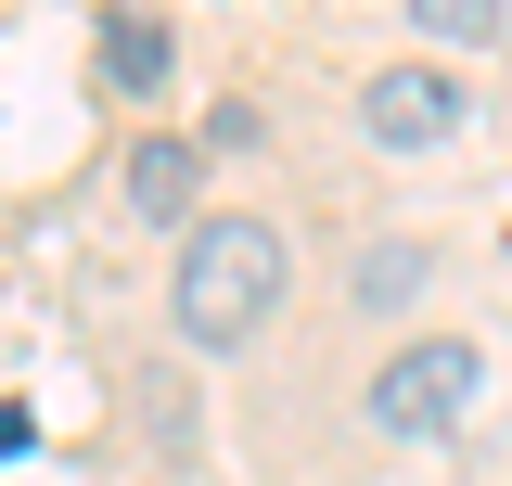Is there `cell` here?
I'll list each match as a JSON object with an SVG mask.
<instances>
[{
	"mask_svg": "<svg viewBox=\"0 0 512 486\" xmlns=\"http://www.w3.org/2000/svg\"><path fill=\"white\" fill-rule=\"evenodd\" d=\"M282 282H295V243H282V218H192L180 243V282H167V320H180V346H205V359H231V346H256L269 320H282Z\"/></svg>",
	"mask_w": 512,
	"mask_h": 486,
	"instance_id": "6da1fadb",
	"label": "cell"
},
{
	"mask_svg": "<svg viewBox=\"0 0 512 486\" xmlns=\"http://www.w3.org/2000/svg\"><path fill=\"white\" fill-rule=\"evenodd\" d=\"M474 397H487V359H474L461 333H423V346H397V359L359 384V423L397 435V448H423V435H448Z\"/></svg>",
	"mask_w": 512,
	"mask_h": 486,
	"instance_id": "7a4b0ae2",
	"label": "cell"
},
{
	"mask_svg": "<svg viewBox=\"0 0 512 486\" xmlns=\"http://www.w3.org/2000/svg\"><path fill=\"white\" fill-rule=\"evenodd\" d=\"M359 128H372L384 154H436L448 128H461V77H436V64H384V77H359Z\"/></svg>",
	"mask_w": 512,
	"mask_h": 486,
	"instance_id": "3957f363",
	"label": "cell"
},
{
	"mask_svg": "<svg viewBox=\"0 0 512 486\" xmlns=\"http://www.w3.org/2000/svg\"><path fill=\"white\" fill-rule=\"evenodd\" d=\"M90 52H103V90L154 103V90H167V64H180V39H167L154 13H103V26H90Z\"/></svg>",
	"mask_w": 512,
	"mask_h": 486,
	"instance_id": "277c9868",
	"label": "cell"
},
{
	"mask_svg": "<svg viewBox=\"0 0 512 486\" xmlns=\"http://www.w3.org/2000/svg\"><path fill=\"white\" fill-rule=\"evenodd\" d=\"M192 180H205V154H192V141H141V154H128V205H141V218H180Z\"/></svg>",
	"mask_w": 512,
	"mask_h": 486,
	"instance_id": "5b68a950",
	"label": "cell"
},
{
	"mask_svg": "<svg viewBox=\"0 0 512 486\" xmlns=\"http://www.w3.org/2000/svg\"><path fill=\"white\" fill-rule=\"evenodd\" d=\"M410 26H423L436 52H487V39L512 26V0H410Z\"/></svg>",
	"mask_w": 512,
	"mask_h": 486,
	"instance_id": "8992f818",
	"label": "cell"
},
{
	"mask_svg": "<svg viewBox=\"0 0 512 486\" xmlns=\"http://www.w3.org/2000/svg\"><path fill=\"white\" fill-rule=\"evenodd\" d=\"M410 282H423V243H372L359 256V307H397Z\"/></svg>",
	"mask_w": 512,
	"mask_h": 486,
	"instance_id": "52a82bcc",
	"label": "cell"
},
{
	"mask_svg": "<svg viewBox=\"0 0 512 486\" xmlns=\"http://www.w3.org/2000/svg\"><path fill=\"white\" fill-rule=\"evenodd\" d=\"M256 128H269V116H256V103H218V116H205V141H192V154H244Z\"/></svg>",
	"mask_w": 512,
	"mask_h": 486,
	"instance_id": "ba28073f",
	"label": "cell"
},
{
	"mask_svg": "<svg viewBox=\"0 0 512 486\" xmlns=\"http://www.w3.org/2000/svg\"><path fill=\"white\" fill-rule=\"evenodd\" d=\"M26 435H39V423H26V410H13V397H0V461H13V448H26Z\"/></svg>",
	"mask_w": 512,
	"mask_h": 486,
	"instance_id": "9c48e42d",
	"label": "cell"
}]
</instances>
